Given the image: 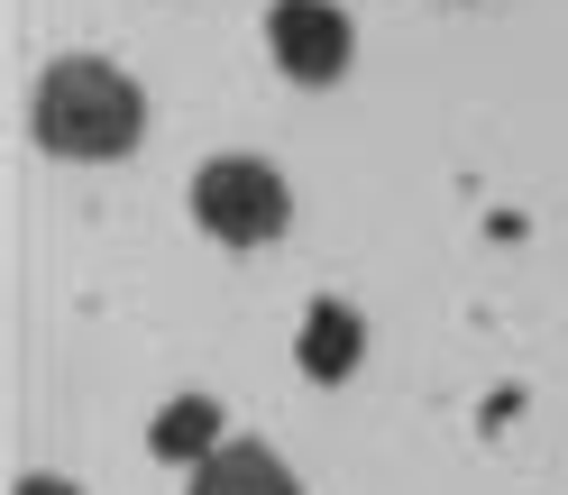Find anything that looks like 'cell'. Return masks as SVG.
Masks as SVG:
<instances>
[{"instance_id":"cell-3","label":"cell","mask_w":568,"mask_h":495,"mask_svg":"<svg viewBox=\"0 0 568 495\" xmlns=\"http://www.w3.org/2000/svg\"><path fill=\"white\" fill-rule=\"evenodd\" d=\"M266 47L284 64V83H339L348 55H358V28H348L339 0H275L266 10Z\"/></svg>"},{"instance_id":"cell-1","label":"cell","mask_w":568,"mask_h":495,"mask_svg":"<svg viewBox=\"0 0 568 495\" xmlns=\"http://www.w3.org/2000/svg\"><path fill=\"white\" fill-rule=\"evenodd\" d=\"M28 129H38L47 156H83L111 165L148 138V92H138L111 55H55L38 92H28Z\"/></svg>"},{"instance_id":"cell-4","label":"cell","mask_w":568,"mask_h":495,"mask_svg":"<svg viewBox=\"0 0 568 495\" xmlns=\"http://www.w3.org/2000/svg\"><path fill=\"white\" fill-rule=\"evenodd\" d=\"M193 495H303V477L284 468L266 441H221L193 468Z\"/></svg>"},{"instance_id":"cell-7","label":"cell","mask_w":568,"mask_h":495,"mask_svg":"<svg viewBox=\"0 0 568 495\" xmlns=\"http://www.w3.org/2000/svg\"><path fill=\"white\" fill-rule=\"evenodd\" d=\"M19 495H74L64 477H19Z\"/></svg>"},{"instance_id":"cell-5","label":"cell","mask_w":568,"mask_h":495,"mask_svg":"<svg viewBox=\"0 0 568 495\" xmlns=\"http://www.w3.org/2000/svg\"><path fill=\"white\" fill-rule=\"evenodd\" d=\"M358 348H367V322L348 303H312L303 312V340H294V358L312 385H339V376H358Z\"/></svg>"},{"instance_id":"cell-6","label":"cell","mask_w":568,"mask_h":495,"mask_svg":"<svg viewBox=\"0 0 568 495\" xmlns=\"http://www.w3.org/2000/svg\"><path fill=\"white\" fill-rule=\"evenodd\" d=\"M148 449H156V458H193V468H202V458L221 449V404H211V395H174V404L148 422Z\"/></svg>"},{"instance_id":"cell-2","label":"cell","mask_w":568,"mask_h":495,"mask_svg":"<svg viewBox=\"0 0 568 495\" xmlns=\"http://www.w3.org/2000/svg\"><path fill=\"white\" fill-rule=\"evenodd\" d=\"M193 221L230 248H266L294 230V193H284V174L266 156H211L193 174Z\"/></svg>"}]
</instances>
